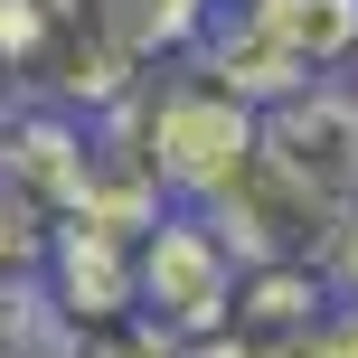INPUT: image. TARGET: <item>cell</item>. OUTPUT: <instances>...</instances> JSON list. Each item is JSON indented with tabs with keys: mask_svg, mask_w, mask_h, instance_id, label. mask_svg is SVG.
I'll return each mask as SVG.
<instances>
[{
	"mask_svg": "<svg viewBox=\"0 0 358 358\" xmlns=\"http://www.w3.org/2000/svg\"><path fill=\"white\" fill-rule=\"evenodd\" d=\"M123 113H132V132H142L151 170H161V189L179 208H208V198L255 161V123H264V104H245L208 57H161V66L123 94Z\"/></svg>",
	"mask_w": 358,
	"mask_h": 358,
	"instance_id": "1",
	"label": "cell"
},
{
	"mask_svg": "<svg viewBox=\"0 0 358 358\" xmlns=\"http://www.w3.org/2000/svg\"><path fill=\"white\" fill-rule=\"evenodd\" d=\"M198 57L245 104H283V94L358 66V0H227Z\"/></svg>",
	"mask_w": 358,
	"mask_h": 358,
	"instance_id": "2",
	"label": "cell"
},
{
	"mask_svg": "<svg viewBox=\"0 0 358 358\" xmlns=\"http://www.w3.org/2000/svg\"><path fill=\"white\" fill-rule=\"evenodd\" d=\"M0 57H10L19 104H66V113H104L151 76L132 38L104 19V0H0Z\"/></svg>",
	"mask_w": 358,
	"mask_h": 358,
	"instance_id": "3",
	"label": "cell"
},
{
	"mask_svg": "<svg viewBox=\"0 0 358 358\" xmlns=\"http://www.w3.org/2000/svg\"><path fill=\"white\" fill-rule=\"evenodd\" d=\"M236 283H245V264L208 208H161L142 227V321L170 330L179 349L236 330Z\"/></svg>",
	"mask_w": 358,
	"mask_h": 358,
	"instance_id": "4",
	"label": "cell"
},
{
	"mask_svg": "<svg viewBox=\"0 0 358 358\" xmlns=\"http://www.w3.org/2000/svg\"><path fill=\"white\" fill-rule=\"evenodd\" d=\"M255 151H264L283 179H302L330 217H349V208H358V85L321 76V85H302V94H283V104H264Z\"/></svg>",
	"mask_w": 358,
	"mask_h": 358,
	"instance_id": "5",
	"label": "cell"
},
{
	"mask_svg": "<svg viewBox=\"0 0 358 358\" xmlns=\"http://www.w3.org/2000/svg\"><path fill=\"white\" fill-rule=\"evenodd\" d=\"M208 217L236 245V264H330V236H340V217H330L302 179H283L264 151L208 198Z\"/></svg>",
	"mask_w": 358,
	"mask_h": 358,
	"instance_id": "6",
	"label": "cell"
},
{
	"mask_svg": "<svg viewBox=\"0 0 358 358\" xmlns=\"http://www.w3.org/2000/svg\"><path fill=\"white\" fill-rule=\"evenodd\" d=\"M38 283H48V302H57V321H66V330L132 321V311H142V236L94 227V217H57Z\"/></svg>",
	"mask_w": 358,
	"mask_h": 358,
	"instance_id": "7",
	"label": "cell"
},
{
	"mask_svg": "<svg viewBox=\"0 0 358 358\" xmlns=\"http://www.w3.org/2000/svg\"><path fill=\"white\" fill-rule=\"evenodd\" d=\"M85 123L94 113H66V104H19L10 123H0V170H10L48 217L85 208Z\"/></svg>",
	"mask_w": 358,
	"mask_h": 358,
	"instance_id": "8",
	"label": "cell"
},
{
	"mask_svg": "<svg viewBox=\"0 0 358 358\" xmlns=\"http://www.w3.org/2000/svg\"><path fill=\"white\" fill-rule=\"evenodd\" d=\"M330 302H340L330 264H245V283H236V330H255V340H292V330L321 321Z\"/></svg>",
	"mask_w": 358,
	"mask_h": 358,
	"instance_id": "9",
	"label": "cell"
},
{
	"mask_svg": "<svg viewBox=\"0 0 358 358\" xmlns=\"http://www.w3.org/2000/svg\"><path fill=\"white\" fill-rule=\"evenodd\" d=\"M217 10H227V0H104V19L132 38L142 66H161V57H198V38H208Z\"/></svg>",
	"mask_w": 358,
	"mask_h": 358,
	"instance_id": "10",
	"label": "cell"
},
{
	"mask_svg": "<svg viewBox=\"0 0 358 358\" xmlns=\"http://www.w3.org/2000/svg\"><path fill=\"white\" fill-rule=\"evenodd\" d=\"M48 236H57V217L38 208V198L19 189L10 170H0V292H10V283H38V264H48Z\"/></svg>",
	"mask_w": 358,
	"mask_h": 358,
	"instance_id": "11",
	"label": "cell"
},
{
	"mask_svg": "<svg viewBox=\"0 0 358 358\" xmlns=\"http://www.w3.org/2000/svg\"><path fill=\"white\" fill-rule=\"evenodd\" d=\"M76 358H189L170 330H151L142 311L132 321H104V330H76Z\"/></svg>",
	"mask_w": 358,
	"mask_h": 358,
	"instance_id": "12",
	"label": "cell"
},
{
	"mask_svg": "<svg viewBox=\"0 0 358 358\" xmlns=\"http://www.w3.org/2000/svg\"><path fill=\"white\" fill-rule=\"evenodd\" d=\"M330 283H340V292H358V208L340 217V236H330Z\"/></svg>",
	"mask_w": 358,
	"mask_h": 358,
	"instance_id": "13",
	"label": "cell"
},
{
	"mask_svg": "<svg viewBox=\"0 0 358 358\" xmlns=\"http://www.w3.org/2000/svg\"><path fill=\"white\" fill-rule=\"evenodd\" d=\"M19 113V85H10V57H0V123Z\"/></svg>",
	"mask_w": 358,
	"mask_h": 358,
	"instance_id": "14",
	"label": "cell"
}]
</instances>
